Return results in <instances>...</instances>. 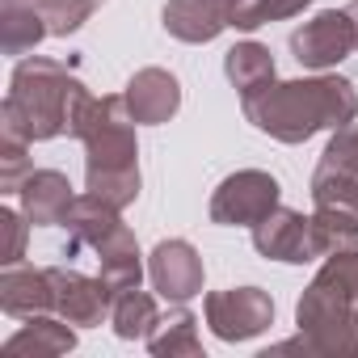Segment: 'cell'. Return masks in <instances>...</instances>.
I'll use <instances>...</instances> for the list:
<instances>
[{
	"instance_id": "6da1fadb",
	"label": "cell",
	"mask_w": 358,
	"mask_h": 358,
	"mask_svg": "<svg viewBox=\"0 0 358 358\" xmlns=\"http://www.w3.org/2000/svg\"><path fill=\"white\" fill-rule=\"evenodd\" d=\"M245 118L278 143H303L316 131H337L358 118V89L345 76L274 80L241 97Z\"/></svg>"
},
{
	"instance_id": "7a4b0ae2",
	"label": "cell",
	"mask_w": 358,
	"mask_h": 358,
	"mask_svg": "<svg viewBox=\"0 0 358 358\" xmlns=\"http://www.w3.org/2000/svg\"><path fill=\"white\" fill-rule=\"evenodd\" d=\"M93 106V93L76 72H68L59 59H22L13 68L5 106H0V122L22 131L30 143L76 135L85 110Z\"/></svg>"
},
{
	"instance_id": "3957f363",
	"label": "cell",
	"mask_w": 358,
	"mask_h": 358,
	"mask_svg": "<svg viewBox=\"0 0 358 358\" xmlns=\"http://www.w3.org/2000/svg\"><path fill=\"white\" fill-rule=\"evenodd\" d=\"M76 139L85 143V190L118 211L131 207L139 199V139L127 93L93 97Z\"/></svg>"
},
{
	"instance_id": "277c9868",
	"label": "cell",
	"mask_w": 358,
	"mask_h": 358,
	"mask_svg": "<svg viewBox=\"0 0 358 358\" xmlns=\"http://www.w3.org/2000/svg\"><path fill=\"white\" fill-rule=\"evenodd\" d=\"M295 324L312 341V354L354 358L358 354V299L329 274H316L295 303Z\"/></svg>"
},
{
	"instance_id": "5b68a950",
	"label": "cell",
	"mask_w": 358,
	"mask_h": 358,
	"mask_svg": "<svg viewBox=\"0 0 358 358\" xmlns=\"http://www.w3.org/2000/svg\"><path fill=\"white\" fill-rule=\"evenodd\" d=\"M282 199V186L262 169H241L232 177H224L220 190L211 194V224L224 228H253L262 224Z\"/></svg>"
},
{
	"instance_id": "8992f818",
	"label": "cell",
	"mask_w": 358,
	"mask_h": 358,
	"mask_svg": "<svg viewBox=\"0 0 358 358\" xmlns=\"http://www.w3.org/2000/svg\"><path fill=\"white\" fill-rule=\"evenodd\" d=\"M207 324L220 341H249L274 324V299L262 287H232V291H211L207 303Z\"/></svg>"
},
{
	"instance_id": "52a82bcc",
	"label": "cell",
	"mask_w": 358,
	"mask_h": 358,
	"mask_svg": "<svg viewBox=\"0 0 358 358\" xmlns=\"http://www.w3.org/2000/svg\"><path fill=\"white\" fill-rule=\"evenodd\" d=\"M358 51V34H354V22L345 9H324L316 13L312 22H303L295 34H291V55L299 68H312V72H324V68H337L345 55Z\"/></svg>"
},
{
	"instance_id": "ba28073f",
	"label": "cell",
	"mask_w": 358,
	"mask_h": 358,
	"mask_svg": "<svg viewBox=\"0 0 358 358\" xmlns=\"http://www.w3.org/2000/svg\"><path fill=\"white\" fill-rule=\"evenodd\" d=\"M148 278L169 303H190L203 295V257L190 241H160L148 257Z\"/></svg>"
},
{
	"instance_id": "9c48e42d",
	"label": "cell",
	"mask_w": 358,
	"mask_h": 358,
	"mask_svg": "<svg viewBox=\"0 0 358 358\" xmlns=\"http://www.w3.org/2000/svg\"><path fill=\"white\" fill-rule=\"evenodd\" d=\"M47 274H51V291H55V316H64L76 329H93L110 316L114 299L101 287V278H89L68 266H51Z\"/></svg>"
},
{
	"instance_id": "30bf717a",
	"label": "cell",
	"mask_w": 358,
	"mask_h": 358,
	"mask_svg": "<svg viewBox=\"0 0 358 358\" xmlns=\"http://www.w3.org/2000/svg\"><path fill=\"white\" fill-rule=\"evenodd\" d=\"M253 249L270 262L303 266L316 257L312 253V220H303V211L274 207L262 224H253Z\"/></svg>"
},
{
	"instance_id": "8fae6325",
	"label": "cell",
	"mask_w": 358,
	"mask_h": 358,
	"mask_svg": "<svg viewBox=\"0 0 358 358\" xmlns=\"http://www.w3.org/2000/svg\"><path fill=\"white\" fill-rule=\"evenodd\" d=\"M127 106H131L135 122L160 127V122H169L177 114V106H182V85H177V76L164 72V68H139L127 80Z\"/></svg>"
},
{
	"instance_id": "7c38bea8",
	"label": "cell",
	"mask_w": 358,
	"mask_h": 358,
	"mask_svg": "<svg viewBox=\"0 0 358 358\" xmlns=\"http://www.w3.org/2000/svg\"><path fill=\"white\" fill-rule=\"evenodd\" d=\"M0 308L17 320H34L55 312V291H51V274L34 270V266H5L0 274Z\"/></svg>"
},
{
	"instance_id": "4fadbf2b",
	"label": "cell",
	"mask_w": 358,
	"mask_h": 358,
	"mask_svg": "<svg viewBox=\"0 0 358 358\" xmlns=\"http://www.w3.org/2000/svg\"><path fill=\"white\" fill-rule=\"evenodd\" d=\"M160 22L177 43H215L228 30V0H169Z\"/></svg>"
},
{
	"instance_id": "5bb4252c",
	"label": "cell",
	"mask_w": 358,
	"mask_h": 358,
	"mask_svg": "<svg viewBox=\"0 0 358 358\" xmlns=\"http://www.w3.org/2000/svg\"><path fill=\"white\" fill-rule=\"evenodd\" d=\"M17 199H22V215H26L30 224H38V228L64 224L68 207L76 203V194H72V186H68V177L55 173V169H34L26 182H22Z\"/></svg>"
},
{
	"instance_id": "9a60e30c",
	"label": "cell",
	"mask_w": 358,
	"mask_h": 358,
	"mask_svg": "<svg viewBox=\"0 0 358 358\" xmlns=\"http://www.w3.org/2000/svg\"><path fill=\"white\" fill-rule=\"evenodd\" d=\"M97 262H101V287L110 291V299H118L122 291H135L143 282V262H139V245H135V232L122 224L114 236H106L97 249Z\"/></svg>"
},
{
	"instance_id": "2e32d148",
	"label": "cell",
	"mask_w": 358,
	"mask_h": 358,
	"mask_svg": "<svg viewBox=\"0 0 358 358\" xmlns=\"http://www.w3.org/2000/svg\"><path fill=\"white\" fill-rule=\"evenodd\" d=\"M59 228H68L72 249H97L106 236H114V232L122 228V220H118V207L101 203L97 194H80V199L68 207V215H64Z\"/></svg>"
},
{
	"instance_id": "e0dca14e",
	"label": "cell",
	"mask_w": 358,
	"mask_h": 358,
	"mask_svg": "<svg viewBox=\"0 0 358 358\" xmlns=\"http://www.w3.org/2000/svg\"><path fill=\"white\" fill-rule=\"evenodd\" d=\"M47 17L30 0H0V47L5 55H26L47 38Z\"/></svg>"
},
{
	"instance_id": "ac0fdd59",
	"label": "cell",
	"mask_w": 358,
	"mask_h": 358,
	"mask_svg": "<svg viewBox=\"0 0 358 358\" xmlns=\"http://www.w3.org/2000/svg\"><path fill=\"white\" fill-rule=\"evenodd\" d=\"M350 249H358V211L320 203L312 215V253L333 257V253H350Z\"/></svg>"
},
{
	"instance_id": "d6986e66",
	"label": "cell",
	"mask_w": 358,
	"mask_h": 358,
	"mask_svg": "<svg viewBox=\"0 0 358 358\" xmlns=\"http://www.w3.org/2000/svg\"><path fill=\"white\" fill-rule=\"evenodd\" d=\"M224 72H228L232 89H236L241 97H249V93L274 85V55H270L262 43H236V47L224 55Z\"/></svg>"
},
{
	"instance_id": "ffe728a7",
	"label": "cell",
	"mask_w": 358,
	"mask_h": 358,
	"mask_svg": "<svg viewBox=\"0 0 358 358\" xmlns=\"http://www.w3.org/2000/svg\"><path fill=\"white\" fill-rule=\"evenodd\" d=\"M76 345V333L68 329V320H51V316H34L22 333H13L5 341V354H68Z\"/></svg>"
},
{
	"instance_id": "44dd1931",
	"label": "cell",
	"mask_w": 358,
	"mask_h": 358,
	"mask_svg": "<svg viewBox=\"0 0 358 358\" xmlns=\"http://www.w3.org/2000/svg\"><path fill=\"white\" fill-rule=\"evenodd\" d=\"M148 350L156 358H199L203 354V341H199V320L182 308L173 312L169 320H160L152 333H148Z\"/></svg>"
},
{
	"instance_id": "7402d4cb",
	"label": "cell",
	"mask_w": 358,
	"mask_h": 358,
	"mask_svg": "<svg viewBox=\"0 0 358 358\" xmlns=\"http://www.w3.org/2000/svg\"><path fill=\"white\" fill-rule=\"evenodd\" d=\"M110 324H114V333L122 337V341H148V333L160 324V312H156V299L148 295V291H122L118 299H114V308H110Z\"/></svg>"
},
{
	"instance_id": "603a6c76",
	"label": "cell",
	"mask_w": 358,
	"mask_h": 358,
	"mask_svg": "<svg viewBox=\"0 0 358 358\" xmlns=\"http://www.w3.org/2000/svg\"><path fill=\"white\" fill-rule=\"evenodd\" d=\"M312 0H228V26L236 30H262L270 22H287L303 13Z\"/></svg>"
},
{
	"instance_id": "cb8c5ba5",
	"label": "cell",
	"mask_w": 358,
	"mask_h": 358,
	"mask_svg": "<svg viewBox=\"0 0 358 358\" xmlns=\"http://www.w3.org/2000/svg\"><path fill=\"white\" fill-rule=\"evenodd\" d=\"M30 139L13 127L0 122V190L5 194H17L22 182L30 177Z\"/></svg>"
},
{
	"instance_id": "d4e9b609",
	"label": "cell",
	"mask_w": 358,
	"mask_h": 358,
	"mask_svg": "<svg viewBox=\"0 0 358 358\" xmlns=\"http://www.w3.org/2000/svg\"><path fill=\"white\" fill-rule=\"evenodd\" d=\"M320 169H333V173H350L358 177V127H337L324 156H320Z\"/></svg>"
},
{
	"instance_id": "484cf974",
	"label": "cell",
	"mask_w": 358,
	"mask_h": 358,
	"mask_svg": "<svg viewBox=\"0 0 358 358\" xmlns=\"http://www.w3.org/2000/svg\"><path fill=\"white\" fill-rule=\"evenodd\" d=\"M0 232H5V249H0V262L5 266H17L26 257V236H30V220L17 215V211H0Z\"/></svg>"
},
{
	"instance_id": "4316f807",
	"label": "cell",
	"mask_w": 358,
	"mask_h": 358,
	"mask_svg": "<svg viewBox=\"0 0 358 358\" xmlns=\"http://www.w3.org/2000/svg\"><path fill=\"white\" fill-rule=\"evenodd\" d=\"M345 13H350V22H354V34H358V0H350V5H345Z\"/></svg>"
},
{
	"instance_id": "83f0119b",
	"label": "cell",
	"mask_w": 358,
	"mask_h": 358,
	"mask_svg": "<svg viewBox=\"0 0 358 358\" xmlns=\"http://www.w3.org/2000/svg\"><path fill=\"white\" fill-rule=\"evenodd\" d=\"M85 5H93V9H97V5H106V0H85Z\"/></svg>"
},
{
	"instance_id": "f1b7e54d",
	"label": "cell",
	"mask_w": 358,
	"mask_h": 358,
	"mask_svg": "<svg viewBox=\"0 0 358 358\" xmlns=\"http://www.w3.org/2000/svg\"><path fill=\"white\" fill-rule=\"evenodd\" d=\"M354 211H358V199H354Z\"/></svg>"
}]
</instances>
